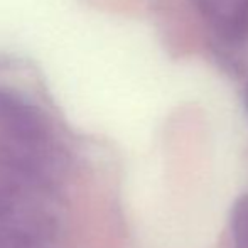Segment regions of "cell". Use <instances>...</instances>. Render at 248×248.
<instances>
[{"mask_svg":"<svg viewBox=\"0 0 248 248\" xmlns=\"http://www.w3.org/2000/svg\"><path fill=\"white\" fill-rule=\"evenodd\" d=\"M233 248H248V196L236 202L232 216Z\"/></svg>","mask_w":248,"mask_h":248,"instance_id":"cell-1","label":"cell"}]
</instances>
